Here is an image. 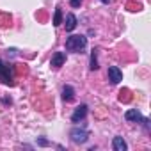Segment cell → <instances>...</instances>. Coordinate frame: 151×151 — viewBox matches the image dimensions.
<instances>
[{
	"mask_svg": "<svg viewBox=\"0 0 151 151\" xmlns=\"http://www.w3.org/2000/svg\"><path fill=\"white\" fill-rule=\"evenodd\" d=\"M87 46V37L86 36H69L66 39V50L68 52H75V53H78L82 50H86Z\"/></svg>",
	"mask_w": 151,
	"mask_h": 151,
	"instance_id": "cell-1",
	"label": "cell"
},
{
	"mask_svg": "<svg viewBox=\"0 0 151 151\" xmlns=\"http://www.w3.org/2000/svg\"><path fill=\"white\" fill-rule=\"evenodd\" d=\"M86 116H87V105L82 103V105H78L77 109H75V112H73V116H71V121H73V123H80V121H84Z\"/></svg>",
	"mask_w": 151,
	"mask_h": 151,
	"instance_id": "cell-6",
	"label": "cell"
},
{
	"mask_svg": "<svg viewBox=\"0 0 151 151\" xmlns=\"http://www.w3.org/2000/svg\"><path fill=\"white\" fill-rule=\"evenodd\" d=\"M13 78H14L13 64H6L2 59H0V82L2 84H13Z\"/></svg>",
	"mask_w": 151,
	"mask_h": 151,
	"instance_id": "cell-3",
	"label": "cell"
},
{
	"mask_svg": "<svg viewBox=\"0 0 151 151\" xmlns=\"http://www.w3.org/2000/svg\"><path fill=\"white\" fill-rule=\"evenodd\" d=\"M37 144H39V146H50V142H48L46 139H37Z\"/></svg>",
	"mask_w": 151,
	"mask_h": 151,
	"instance_id": "cell-14",
	"label": "cell"
},
{
	"mask_svg": "<svg viewBox=\"0 0 151 151\" xmlns=\"http://www.w3.org/2000/svg\"><path fill=\"white\" fill-rule=\"evenodd\" d=\"M112 149L114 151H126L128 149V144H126V140L123 139V137H114L112 139Z\"/></svg>",
	"mask_w": 151,
	"mask_h": 151,
	"instance_id": "cell-9",
	"label": "cell"
},
{
	"mask_svg": "<svg viewBox=\"0 0 151 151\" xmlns=\"http://www.w3.org/2000/svg\"><path fill=\"white\" fill-rule=\"evenodd\" d=\"M64 60H66V53H64V52H55V53L52 55L50 66H52V68H60V66L64 64Z\"/></svg>",
	"mask_w": 151,
	"mask_h": 151,
	"instance_id": "cell-8",
	"label": "cell"
},
{
	"mask_svg": "<svg viewBox=\"0 0 151 151\" xmlns=\"http://www.w3.org/2000/svg\"><path fill=\"white\" fill-rule=\"evenodd\" d=\"M101 2H103V4H109V2H110V0H101Z\"/></svg>",
	"mask_w": 151,
	"mask_h": 151,
	"instance_id": "cell-15",
	"label": "cell"
},
{
	"mask_svg": "<svg viewBox=\"0 0 151 151\" xmlns=\"http://www.w3.org/2000/svg\"><path fill=\"white\" fill-rule=\"evenodd\" d=\"M82 2H84V0H69L71 7H75V9H77V7H80V6H82Z\"/></svg>",
	"mask_w": 151,
	"mask_h": 151,
	"instance_id": "cell-13",
	"label": "cell"
},
{
	"mask_svg": "<svg viewBox=\"0 0 151 151\" xmlns=\"http://www.w3.org/2000/svg\"><path fill=\"white\" fill-rule=\"evenodd\" d=\"M69 135H71V140H73L75 144H84V142H87V139H89V132H87L86 128H73Z\"/></svg>",
	"mask_w": 151,
	"mask_h": 151,
	"instance_id": "cell-4",
	"label": "cell"
},
{
	"mask_svg": "<svg viewBox=\"0 0 151 151\" xmlns=\"http://www.w3.org/2000/svg\"><path fill=\"white\" fill-rule=\"evenodd\" d=\"M107 75H109V80H110L112 86H117V84L123 80V73H121V69H119L117 66H109Z\"/></svg>",
	"mask_w": 151,
	"mask_h": 151,
	"instance_id": "cell-5",
	"label": "cell"
},
{
	"mask_svg": "<svg viewBox=\"0 0 151 151\" xmlns=\"http://www.w3.org/2000/svg\"><path fill=\"white\" fill-rule=\"evenodd\" d=\"M77 25H78V22H77V16H75L73 13L66 14V20H64V27H66V30H68V32H73L75 29H77Z\"/></svg>",
	"mask_w": 151,
	"mask_h": 151,
	"instance_id": "cell-7",
	"label": "cell"
},
{
	"mask_svg": "<svg viewBox=\"0 0 151 151\" xmlns=\"http://www.w3.org/2000/svg\"><path fill=\"white\" fill-rule=\"evenodd\" d=\"M62 100L64 101H73L75 100V89L71 86H64L62 87Z\"/></svg>",
	"mask_w": 151,
	"mask_h": 151,
	"instance_id": "cell-10",
	"label": "cell"
},
{
	"mask_svg": "<svg viewBox=\"0 0 151 151\" xmlns=\"http://www.w3.org/2000/svg\"><path fill=\"white\" fill-rule=\"evenodd\" d=\"M96 55H98V50H93L91 52V64H89V68L93 69V71H96L100 66H98V59H96Z\"/></svg>",
	"mask_w": 151,
	"mask_h": 151,
	"instance_id": "cell-11",
	"label": "cell"
},
{
	"mask_svg": "<svg viewBox=\"0 0 151 151\" xmlns=\"http://www.w3.org/2000/svg\"><path fill=\"white\" fill-rule=\"evenodd\" d=\"M124 117H126V121H133V123H139V124H142V128L146 130V132H149V119L147 117H144L137 109H130V110H126V114H124Z\"/></svg>",
	"mask_w": 151,
	"mask_h": 151,
	"instance_id": "cell-2",
	"label": "cell"
},
{
	"mask_svg": "<svg viewBox=\"0 0 151 151\" xmlns=\"http://www.w3.org/2000/svg\"><path fill=\"white\" fill-rule=\"evenodd\" d=\"M60 23H62V11H60V7H57L55 9V14H53V25L59 27Z\"/></svg>",
	"mask_w": 151,
	"mask_h": 151,
	"instance_id": "cell-12",
	"label": "cell"
}]
</instances>
